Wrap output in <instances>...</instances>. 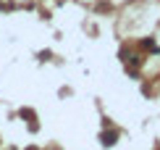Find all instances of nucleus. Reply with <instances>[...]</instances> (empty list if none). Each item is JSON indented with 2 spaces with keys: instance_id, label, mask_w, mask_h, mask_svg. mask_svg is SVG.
I'll list each match as a JSON object with an SVG mask.
<instances>
[{
  "instance_id": "nucleus-1",
  "label": "nucleus",
  "mask_w": 160,
  "mask_h": 150,
  "mask_svg": "<svg viewBox=\"0 0 160 150\" xmlns=\"http://www.w3.org/2000/svg\"><path fill=\"white\" fill-rule=\"evenodd\" d=\"M116 137H118L116 132H105V134H102V145H113V142H116Z\"/></svg>"
}]
</instances>
